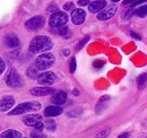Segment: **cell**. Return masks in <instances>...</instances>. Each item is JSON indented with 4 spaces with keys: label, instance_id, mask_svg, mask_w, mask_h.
Returning a JSON list of instances; mask_svg holds the SVG:
<instances>
[{
    "label": "cell",
    "instance_id": "cell-1",
    "mask_svg": "<svg viewBox=\"0 0 147 138\" xmlns=\"http://www.w3.org/2000/svg\"><path fill=\"white\" fill-rule=\"evenodd\" d=\"M53 47V43L49 36L40 35L34 37L30 43V51L33 53H43L49 51Z\"/></svg>",
    "mask_w": 147,
    "mask_h": 138
},
{
    "label": "cell",
    "instance_id": "cell-2",
    "mask_svg": "<svg viewBox=\"0 0 147 138\" xmlns=\"http://www.w3.org/2000/svg\"><path fill=\"white\" fill-rule=\"evenodd\" d=\"M41 109V104L37 102H24V103L18 104L14 110L9 111L10 116H18V114H25L27 112L32 111H37Z\"/></svg>",
    "mask_w": 147,
    "mask_h": 138
},
{
    "label": "cell",
    "instance_id": "cell-3",
    "mask_svg": "<svg viewBox=\"0 0 147 138\" xmlns=\"http://www.w3.org/2000/svg\"><path fill=\"white\" fill-rule=\"evenodd\" d=\"M55 58L51 53H42L35 59V66L38 70H47L53 66Z\"/></svg>",
    "mask_w": 147,
    "mask_h": 138
},
{
    "label": "cell",
    "instance_id": "cell-4",
    "mask_svg": "<svg viewBox=\"0 0 147 138\" xmlns=\"http://www.w3.org/2000/svg\"><path fill=\"white\" fill-rule=\"evenodd\" d=\"M5 82L9 87H14V88L20 87L23 85L22 77L19 76V74L15 68H10L7 71L6 77H5Z\"/></svg>",
    "mask_w": 147,
    "mask_h": 138
},
{
    "label": "cell",
    "instance_id": "cell-5",
    "mask_svg": "<svg viewBox=\"0 0 147 138\" xmlns=\"http://www.w3.org/2000/svg\"><path fill=\"white\" fill-rule=\"evenodd\" d=\"M68 22V15L63 12H57L53 13L50 17L49 20V25L52 28H57V27H61L65 26V24Z\"/></svg>",
    "mask_w": 147,
    "mask_h": 138
},
{
    "label": "cell",
    "instance_id": "cell-6",
    "mask_svg": "<svg viewBox=\"0 0 147 138\" xmlns=\"http://www.w3.org/2000/svg\"><path fill=\"white\" fill-rule=\"evenodd\" d=\"M45 25V18L43 16H34L33 18H30L28 20H26L25 26L27 27V30L37 32L41 28H43Z\"/></svg>",
    "mask_w": 147,
    "mask_h": 138
},
{
    "label": "cell",
    "instance_id": "cell-7",
    "mask_svg": "<svg viewBox=\"0 0 147 138\" xmlns=\"http://www.w3.org/2000/svg\"><path fill=\"white\" fill-rule=\"evenodd\" d=\"M55 79H57V76L55 75V72H52V71H44V72L38 75L37 82L42 86H49V85L55 83Z\"/></svg>",
    "mask_w": 147,
    "mask_h": 138
},
{
    "label": "cell",
    "instance_id": "cell-8",
    "mask_svg": "<svg viewBox=\"0 0 147 138\" xmlns=\"http://www.w3.org/2000/svg\"><path fill=\"white\" fill-rule=\"evenodd\" d=\"M117 10H118V7H117L114 3L108 5L102 12L98 13L97 18H98L100 20H108V19H110V18H112L114 15H115Z\"/></svg>",
    "mask_w": 147,
    "mask_h": 138
},
{
    "label": "cell",
    "instance_id": "cell-9",
    "mask_svg": "<svg viewBox=\"0 0 147 138\" xmlns=\"http://www.w3.org/2000/svg\"><path fill=\"white\" fill-rule=\"evenodd\" d=\"M86 18V13L85 10L80 9V8H77V9H74L71 12V20L75 25H80L84 23Z\"/></svg>",
    "mask_w": 147,
    "mask_h": 138
},
{
    "label": "cell",
    "instance_id": "cell-10",
    "mask_svg": "<svg viewBox=\"0 0 147 138\" xmlns=\"http://www.w3.org/2000/svg\"><path fill=\"white\" fill-rule=\"evenodd\" d=\"M55 89L51 87L48 86H42V87H34L31 89V94L34 96H47L50 94H53Z\"/></svg>",
    "mask_w": 147,
    "mask_h": 138
},
{
    "label": "cell",
    "instance_id": "cell-11",
    "mask_svg": "<svg viewBox=\"0 0 147 138\" xmlns=\"http://www.w3.org/2000/svg\"><path fill=\"white\" fill-rule=\"evenodd\" d=\"M107 6H108V5H107V1H105V0H95V1H92V2L88 5V10H90L92 14L100 13V12H102Z\"/></svg>",
    "mask_w": 147,
    "mask_h": 138
},
{
    "label": "cell",
    "instance_id": "cell-12",
    "mask_svg": "<svg viewBox=\"0 0 147 138\" xmlns=\"http://www.w3.org/2000/svg\"><path fill=\"white\" fill-rule=\"evenodd\" d=\"M15 104V97L11 96V95H6L1 99V103H0V108H1V111L5 112V111H8L9 109H11Z\"/></svg>",
    "mask_w": 147,
    "mask_h": 138
},
{
    "label": "cell",
    "instance_id": "cell-13",
    "mask_svg": "<svg viewBox=\"0 0 147 138\" xmlns=\"http://www.w3.org/2000/svg\"><path fill=\"white\" fill-rule=\"evenodd\" d=\"M61 113H62V109H61L60 105H50V106L44 109V116L48 117V118L57 117Z\"/></svg>",
    "mask_w": 147,
    "mask_h": 138
},
{
    "label": "cell",
    "instance_id": "cell-14",
    "mask_svg": "<svg viewBox=\"0 0 147 138\" xmlns=\"http://www.w3.org/2000/svg\"><path fill=\"white\" fill-rule=\"evenodd\" d=\"M109 103H110V96H109V95H104V96H102V97L98 100V102H97V104H96V106H95L96 112H97L98 114L102 113L104 110L108 109Z\"/></svg>",
    "mask_w": 147,
    "mask_h": 138
},
{
    "label": "cell",
    "instance_id": "cell-15",
    "mask_svg": "<svg viewBox=\"0 0 147 138\" xmlns=\"http://www.w3.org/2000/svg\"><path fill=\"white\" fill-rule=\"evenodd\" d=\"M52 103L55 105H62L67 102V94L62 91H58L52 95Z\"/></svg>",
    "mask_w": 147,
    "mask_h": 138
},
{
    "label": "cell",
    "instance_id": "cell-16",
    "mask_svg": "<svg viewBox=\"0 0 147 138\" xmlns=\"http://www.w3.org/2000/svg\"><path fill=\"white\" fill-rule=\"evenodd\" d=\"M5 44L8 47V48H18L19 45V40L18 37L15 34H7L5 36Z\"/></svg>",
    "mask_w": 147,
    "mask_h": 138
},
{
    "label": "cell",
    "instance_id": "cell-17",
    "mask_svg": "<svg viewBox=\"0 0 147 138\" xmlns=\"http://www.w3.org/2000/svg\"><path fill=\"white\" fill-rule=\"evenodd\" d=\"M24 123L26 126H30V127H34L36 123H38L40 121H42V116L40 114H31V116H26L24 117Z\"/></svg>",
    "mask_w": 147,
    "mask_h": 138
},
{
    "label": "cell",
    "instance_id": "cell-18",
    "mask_svg": "<svg viewBox=\"0 0 147 138\" xmlns=\"http://www.w3.org/2000/svg\"><path fill=\"white\" fill-rule=\"evenodd\" d=\"M1 138H22V134L17 130L9 129L1 134Z\"/></svg>",
    "mask_w": 147,
    "mask_h": 138
},
{
    "label": "cell",
    "instance_id": "cell-19",
    "mask_svg": "<svg viewBox=\"0 0 147 138\" xmlns=\"http://www.w3.org/2000/svg\"><path fill=\"white\" fill-rule=\"evenodd\" d=\"M147 86V72H144L137 78V87L138 89H144Z\"/></svg>",
    "mask_w": 147,
    "mask_h": 138
},
{
    "label": "cell",
    "instance_id": "cell-20",
    "mask_svg": "<svg viewBox=\"0 0 147 138\" xmlns=\"http://www.w3.org/2000/svg\"><path fill=\"white\" fill-rule=\"evenodd\" d=\"M37 70H38V69L36 68V66H35V67L31 66V67H28V68H27V70H26V75H27V76H28L31 79H37V78H38Z\"/></svg>",
    "mask_w": 147,
    "mask_h": 138
},
{
    "label": "cell",
    "instance_id": "cell-21",
    "mask_svg": "<svg viewBox=\"0 0 147 138\" xmlns=\"http://www.w3.org/2000/svg\"><path fill=\"white\" fill-rule=\"evenodd\" d=\"M136 10H137V8L135 9V8H132V7H130V8H128V9H126V10L122 13V18H123L125 20H128L129 18H131L132 15L136 14Z\"/></svg>",
    "mask_w": 147,
    "mask_h": 138
},
{
    "label": "cell",
    "instance_id": "cell-22",
    "mask_svg": "<svg viewBox=\"0 0 147 138\" xmlns=\"http://www.w3.org/2000/svg\"><path fill=\"white\" fill-rule=\"evenodd\" d=\"M136 15L138 17H146L147 16V5H142L140 7L137 8L136 10Z\"/></svg>",
    "mask_w": 147,
    "mask_h": 138
},
{
    "label": "cell",
    "instance_id": "cell-23",
    "mask_svg": "<svg viewBox=\"0 0 147 138\" xmlns=\"http://www.w3.org/2000/svg\"><path fill=\"white\" fill-rule=\"evenodd\" d=\"M58 28V31H57V33L60 35V36H63L65 39H68V37H70L69 35V30L66 27V26H61V27H57Z\"/></svg>",
    "mask_w": 147,
    "mask_h": 138
},
{
    "label": "cell",
    "instance_id": "cell-24",
    "mask_svg": "<svg viewBox=\"0 0 147 138\" xmlns=\"http://www.w3.org/2000/svg\"><path fill=\"white\" fill-rule=\"evenodd\" d=\"M44 124H45V129H48L49 131H53L55 129V126H57L55 121L53 119H47Z\"/></svg>",
    "mask_w": 147,
    "mask_h": 138
},
{
    "label": "cell",
    "instance_id": "cell-25",
    "mask_svg": "<svg viewBox=\"0 0 147 138\" xmlns=\"http://www.w3.org/2000/svg\"><path fill=\"white\" fill-rule=\"evenodd\" d=\"M88 41H90V36H85L83 40H80V41L77 43V45H76V51H79V50H82V49L85 47V44H86Z\"/></svg>",
    "mask_w": 147,
    "mask_h": 138
},
{
    "label": "cell",
    "instance_id": "cell-26",
    "mask_svg": "<svg viewBox=\"0 0 147 138\" xmlns=\"http://www.w3.org/2000/svg\"><path fill=\"white\" fill-rule=\"evenodd\" d=\"M58 9H59V8H58V6L55 5V2H52V3H50V5L48 6V8H47V10H48V13H57V12H59Z\"/></svg>",
    "mask_w": 147,
    "mask_h": 138
},
{
    "label": "cell",
    "instance_id": "cell-27",
    "mask_svg": "<svg viewBox=\"0 0 147 138\" xmlns=\"http://www.w3.org/2000/svg\"><path fill=\"white\" fill-rule=\"evenodd\" d=\"M109 133H110V129L108 128L107 130H102L101 133H98V134L95 136V138H105V137H108Z\"/></svg>",
    "mask_w": 147,
    "mask_h": 138
},
{
    "label": "cell",
    "instance_id": "cell-28",
    "mask_svg": "<svg viewBox=\"0 0 147 138\" xmlns=\"http://www.w3.org/2000/svg\"><path fill=\"white\" fill-rule=\"evenodd\" d=\"M34 128H35V130L36 131H43V129H45V124H44V122H42V121H40L38 123H36L35 126H34Z\"/></svg>",
    "mask_w": 147,
    "mask_h": 138
},
{
    "label": "cell",
    "instance_id": "cell-29",
    "mask_svg": "<svg viewBox=\"0 0 147 138\" xmlns=\"http://www.w3.org/2000/svg\"><path fill=\"white\" fill-rule=\"evenodd\" d=\"M31 138H47V136L41 131H34L31 134Z\"/></svg>",
    "mask_w": 147,
    "mask_h": 138
},
{
    "label": "cell",
    "instance_id": "cell-30",
    "mask_svg": "<svg viewBox=\"0 0 147 138\" xmlns=\"http://www.w3.org/2000/svg\"><path fill=\"white\" fill-rule=\"evenodd\" d=\"M63 10H66V12H69V10H71L73 12L74 10V3L70 1V2H67V3H65L63 5Z\"/></svg>",
    "mask_w": 147,
    "mask_h": 138
},
{
    "label": "cell",
    "instance_id": "cell-31",
    "mask_svg": "<svg viewBox=\"0 0 147 138\" xmlns=\"http://www.w3.org/2000/svg\"><path fill=\"white\" fill-rule=\"evenodd\" d=\"M76 67H77V65H76V59L75 58H71V60H70V72L74 74L75 71H76Z\"/></svg>",
    "mask_w": 147,
    "mask_h": 138
},
{
    "label": "cell",
    "instance_id": "cell-32",
    "mask_svg": "<svg viewBox=\"0 0 147 138\" xmlns=\"http://www.w3.org/2000/svg\"><path fill=\"white\" fill-rule=\"evenodd\" d=\"M91 2H90V0H78V5L79 6H87V5H90Z\"/></svg>",
    "mask_w": 147,
    "mask_h": 138
},
{
    "label": "cell",
    "instance_id": "cell-33",
    "mask_svg": "<svg viewBox=\"0 0 147 138\" xmlns=\"http://www.w3.org/2000/svg\"><path fill=\"white\" fill-rule=\"evenodd\" d=\"M147 0H137L136 2H134V3H131V7L132 8H135L136 6H138V5H142V3H144V2H146Z\"/></svg>",
    "mask_w": 147,
    "mask_h": 138
},
{
    "label": "cell",
    "instance_id": "cell-34",
    "mask_svg": "<svg viewBox=\"0 0 147 138\" xmlns=\"http://www.w3.org/2000/svg\"><path fill=\"white\" fill-rule=\"evenodd\" d=\"M130 35H131L132 37H135L136 40H142V37H140V36H139L138 34H136L135 32H130Z\"/></svg>",
    "mask_w": 147,
    "mask_h": 138
},
{
    "label": "cell",
    "instance_id": "cell-35",
    "mask_svg": "<svg viewBox=\"0 0 147 138\" xmlns=\"http://www.w3.org/2000/svg\"><path fill=\"white\" fill-rule=\"evenodd\" d=\"M0 64H1L0 72H3V71H5V61H3V59H1V60H0Z\"/></svg>",
    "mask_w": 147,
    "mask_h": 138
},
{
    "label": "cell",
    "instance_id": "cell-36",
    "mask_svg": "<svg viewBox=\"0 0 147 138\" xmlns=\"http://www.w3.org/2000/svg\"><path fill=\"white\" fill-rule=\"evenodd\" d=\"M137 0H125L123 1V5H131V3H134V2H136Z\"/></svg>",
    "mask_w": 147,
    "mask_h": 138
},
{
    "label": "cell",
    "instance_id": "cell-37",
    "mask_svg": "<svg viewBox=\"0 0 147 138\" xmlns=\"http://www.w3.org/2000/svg\"><path fill=\"white\" fill-rule=\"evenodd\" d=\"M128 137H129V134L128 133H125V134H121L118 138H128Z\"/></svg>",
    "mask_w": 147,
    "mask_h": 138
},
{
    "label": "cell",
    "instance_id": "cell-38",
    "mask_svg": "<svg viewBox=\"0 0 147 138\" xmlns=\"http://www.w3.org/2000/svg\"><path fill=\"white\" fill-rule=\"evenodd\" d=\"M73 94H74V95H76V96H77V95H79V92H78V89H74Z\"/></svg>",
    "mask_w": 147,
    "mask_h": 138
},
{
    "label": "cell",
    "instance_id": "cell-39",
    "mask_svg": "<svg viewBox=\"0 0 147 138\" xmlns=\"http://www.w3.org/2000/svg\"><path fill=\"white\" fill-rule=\"evenodd\" d=\"M63 53H65V55H69L70 51H69V50H65V51H63Z\"/></svg>",
    "mask_w": 147,
    "mask_h": 138
},
{
    "label": "cell",
    "instance_id": "cell-40",
    "mask_svg": "<svg viewBox=\"0 0 147 138\" xmlns=\"http://www.w3.org/2000/svg\"><path fill=\"white\" fill-rule=\"evenodd\" d=\"M112 1H113V2H119L120 0H112Z\"/></svg>",
    "mask_w": 147,
    "mask_h": 138
},
{
    "label": "cell",
    "instance_id": "cell-41",
    "mask_svg": "<svg viewBox=\"0 0 147 138\" xmlns=\"http://www.w3.org/2000/svg\"><path fill=\"white\" fill-rule=\"evenodd\" d=\"M24 138H27V137H24Z\"/></svg>",
    "mask_w": 147,
    "mask_h": 138
}]
</instances>
